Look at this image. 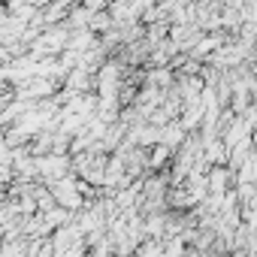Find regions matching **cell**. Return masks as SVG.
Segmentation results:
<instances>
[{
	"label": "cell",
	"mask_w": 257,
	"mask_h": 257,
	"mask_svg": "<svg viewBox=\"0 0 257 257\" xmlns=\"http://www.w3.org/2000/svg\"><path fill=\"white\" fill-rule=\"evenodd\" d=\"M167 158H170V146H158L155 152H152V167H161V164H167Z\"/></svg>",
	"instance_id": "6da1fadb"
}]
</instances>
